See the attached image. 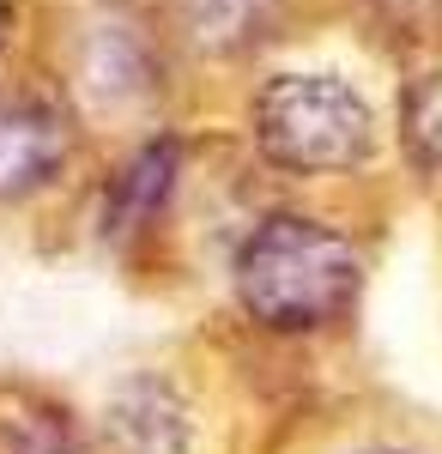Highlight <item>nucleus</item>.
<instances>
[{
    "label": "nucleus",
    "instance_id": "2",
    "mask_svg": "<svg viewBox=\"0 0 442 454\" xmlns=\"http://www.w3.org/2000/svg\"><path fill=\"white\" fill-rule=\"evenodd\" d=\"M249 145L272 176L340 182L364 176L382 152V115L334 67H285L249 91Z\"/></svg>",
    "mask_w": 442,
    "mask_h": 454
},
{
    "label": "nucleus",
    "instance_id": "3",
    "mask_svg": "<svg viewBox=\"0 0 442 454\" xmlns=\"http://www.w3.org/2000/svg\"><path fill=\"white\" fill-rule=\"evenodd\" d=\"M73 164V115L49 91H0V207L49 194Z\"/></svg>",
    "mask_w": 442,
    "mask_h": 454
},
{
    "label": "nucleus",
    "instance_id": "4",
    "mask_svg": "<svg viewBox=\"0 0 442 454\" xmlns=\"http://www.w3.org/2000/svg\"><path fill=\"white\" fill-rule=\"evenodd\" d=\"M279 454H442V419L400 400H345L334 412L297 419Z\"/></svg>",
    "mask_w": 442,
    "mask_h": 454
},
{
    "label": "nucleus",
    "instance_id": "8",
    "mask_svg": "<svg viewBox=\"0 0 442 454\" xmlns=\"http://www.w3.org/2000/svg\"><path fill=\"white\" fill-rule=\"evenodd\" d=\"M0 36H6V0H0Z\"/></svg>",
    "mask_w": 442,
    "mask_h": 454
},
{
    "label": "nucleus",
    "instance_id": "5",
    "mask_svg": "<svg viewBox=\"0 0 442 454\" xmlns=\"http://www.w3.org/2000/svg\"><path fill=\"white\" fill-rule=\"evenodd\" d=\"M394 140H400V158L418 188L442 194V67L406 79L400 91V109H394Z\"/></svg>",
    "mask_w": 442,
    "mask_h": 454
},
{
    "label": "nucleus",
    "instance_id": "6",
    "mask_svg": "<svg viewBox=\"0 0 442 454\" xmlns=\"http://www.w3.org/2000/svg\"><path fill=\"white\" fill-rule=\"evenodd\" d=\"M0 454H91V436L55 400L6 394L0 400Z\"/></svg>",
    "mask_w": 442,
    "mask_h": 454
},
{
    "label": "nucleus",
    "instance_id": "7",
    "mask_svg": "<svg viewBox=\"0 0 442 454\" xmlns=\"http://www.w3.org/2000/svg\"><path fill=\"white\" fill-rule=\"evenodd\" d=\"M272 25V0H182V31L206 55H242Z\"/></svg>",
    "mask_w": 442,
    "mask_h": 454
},
{
    "label": "nucleus",
    "instance_id": "1",
    "mask_svg": "<svg viewBox=\"0 0 442 454\" xmlns=\"http://www.w3.org/2000/svg\"><path fill=\"white\" fill-rule=\"evenodd\" d=\"M364 285H370V248L358 231L309 207H267L231 243L225 327L272 351H315L351 333Z\"/></svg>",
    "mask_w": 442,
    "mask_h": 454
}]
</instances>
